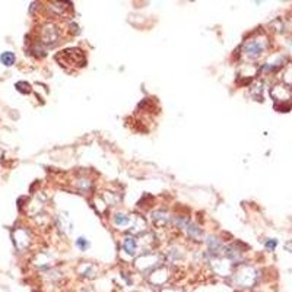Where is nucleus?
I'll list each match as a JSON object with an SVG mask.
<instances>
[{
    "label": "nucleus",
    "instance_id": "f257e3e1",
    "mask_svg": "<svg viewBox=\"0 0 292 292\" xmlns=\"http://www.w3.org/2000/svg\"><path fill=\"white\" fill-rule=\"evenodd\" d=\"M260 278L259 272L253 266L248 265H240L237 267L232 275L229 276V283L234 288L238 289H252L254 285L257 283V280Z\"/></svg>",
    "mask_w": 292,
    "mask_h": 292
},
{
    "label": "nucleus",
    "instance_id": "f03ea898",
    "mask_svg": "<svg viewBox=\"0 0 292 292\" xmlns=\"http://www.w3.org/2000/svg\"><path fill=\"white\" fill-rule=\"evenodd\" d=\"M267 46H269V43H267L266 37L247 39L242 46V53L248 60H256L263 54V51L266 50Z\"/></svg>",
    "mask_w": 292,
    "mask_h": 292
},
{
    "label": "nucleus",
    "instance_id": "7ed1b4c3",
    "mask_svg": "<svg viewBox=\"0 0 292 292\" xmlns=\"http://www.w3.org/2000/svg\"><path fill=\"white\" fill-rule=\"evenodd\" d=\"M136 267L143 275L149 276L153 270L161 267V262H159V257L155 256V254H143L142 257L136 260Z\"/></svg>",
    "mask_w": 292,
    "mask_h": 292
},
{
    "label": "nucleus",
    "instance_id": "20e7f679",
    "mask_svg": "<svg viewBox=\"0 0 292 292\" xmlns=\"http://www.w3.org/2000/svg\"><path fill=\"white\" fill-rule=\"evenodd\" d=\"M148 279L151 282V285H152L153 288L156 286V288H165V283L166 280L170 279V272L166 270L165 267H158L156 270H153L152 273L148 276Z\"/></svg>",
    "mask_w": 292,
    "mask_h": 292
},
{
    "label": "nucleus",
    "instance_id": "39448f33",
    "mask_svg": "<svg viewBox=\"0 0 292 292\" xmlns=\"http://www.w3.org/2000/svg\"><path fill=\"white\" fill-rule=\"evenodd\" d=\"M272 97L275 98L276 104L278 102H283V101H289L292 97L291 89L288 87H283V85H276L275 88L272 89Z\"/></svg>",
    "mask_w": 292,
    "mask_h": 292
},
{
    "label": "nucleus",
    "instance_id": "423d86ee",
    "mask_svg": "<svg viewBox=\"0 0 292 292\" xmlns=\"http://www.w3.org/2000/svg\"><path fill=\"white\" fill-rule=\"evenodd\" d=\"M283 63H285V57L278 54V56H273V59H270L266 64H263L262 70H265V72H275V70L280 69L283 66Z\"/></svg>",
    "mask_w": 292,
    "mask_h": 292
},
{
    "label": "nucleus",
    "instance_id": "0eeeda50",
    "mask_svg": "<svg viewBox=\"0 0 292 292\" xmlns=\"http://www.w3.org/2000/svg\"><path fill=\"white\" fill-rule=\"evenodd\" d=\"M57 37H59V32H57V29L53 25L46 26V29L43 31V39H44V43H47V44H54Z\"/></svg>",
    "mask_w": 292,
    "mask_h": 292
},
{
    "label": "nucleus",
    "instance_id": "6e6552de",
    "mask_svg": "<svg viewBox=\"0 0 292 292\" xmlns=\"http://www.w3.org/2000/svg\"><path fill=\"white\" fill-rule=\"evenodd\" d=\"M152 221L156 227H165L170 221V216L164 211H155L152 212Z\"/></svg>",
    "mask_w": 292,
    "mask_h": 292
},
{
    "label": "nucleus",
    "instance_id": "1a4fd4ad",
    "mask_svg": "<svg viewBox=\"0 0 292 292\" xmlns=\"http://www.w3.org/2000/svg\"><path fill=\"white\" fill-rule=\"evenodd\" d=\"M123 248L129 256H136V253H138V242L133 237H126L123 240Z\"/></svg>",
    "mask_w": 292,
    "mask_h": 292
},
{
    "label": "nucleus",
    "instance_id": "9d476101",
    "mask_svg": "<svg viewBox=\"0 0 292 292\" xmlns=\"http://www.w3.org/2000/svg\"><path fill=\"white\" fill-rule=\"evenodd\" d=\"M207 247H209V252L214 253V256L216 257V254L219 253V250H222L224 244H222V241L219 238L211 235V237H207Z\"/></svg>",
    "mask_w": 292,
    "mask_h": 292
},
{
    "label": "nucleus",
    "instance_id": "9b49d317",
    "mask_svg": "<svg viewBox=\"0 0 292 292\" xmlns=\"http://www.w3.org/2000/svg\"><path fill=\"white\" fill-rule=\"evenodd\" d=\"M186 229H187V234L190 235L193 240H200V238H203V232H202V228H199L196 224H191L189 222L187 225H186Z\"/></svg>",
    "mask_w": 292,
    "mask_h": 292
},
{
    "label": "nucleus",
    "instance_id": "f8f14e48",
    "mask_svg": "<svg viewBox=\"0 0 292 292\" xmlns=\"http://www.w3.org/2000/svg\"><path fill=\"white\" fill-rule=\"evenodd\" d=\"M79 273H80V276L82 278H87V279H92V278H95V275H97V269L92 266V265H82V266L79 267Z\"/></svg>",
    "mask_w": 292,
    "mask_h": 292
},
{
    "label": "nucleus",
    "instance_id": "ddd939ff",
    "mask_svg": "<svg viewBox=\"0 0 292 292\" xmlns=\"http://www.w3.org/2000/svg\"><path fill=\"white\" fill-rule=\"evenodd\" d=\"M113 222H114L115 227H127V225H130V222H132V218L130 216L124 215V214H115L114 218H113Z\"/></svg>",
    "mask_w": 292,
    "mask_h": 292
},
{
    "label": "nucleus",
    "instance_id": "4468645a",
    "mask_svg": "<svg viewBox=\"0 0 292 292\" xmlns=\"http://www.w3.org/2000/svg\"><path fill=\"white\" fill-rule=\"evenodd\" d=\"M0 60L5 66H12L15 63V54L11 51H5L2 56H0Z\"/></svg>",
    "mask_w": 292,
    "mask_h": 292
},
{
    "label": "nucleus",
    "instance_id": "2eb2a0df",
    "mask_svg": "<svg viewBox=\"0 0 292 292\" xmlns=\"http://www.w3.org/2000/svg\"><path fill=\"white\" fill-rule=\"evenodd\" d=\"M89 245H91V242H89L85 237H79L76 240V247H79L82 252H87L89 248Z\"/></svg>",
    "mask_w": 292,
    "mask_h": 292
},
{
    "label": "nucleus",
    "instance_id": "dca6fc26",
    "mask_svg": "<svg viewBox=\"0 0 292 292\" xmlns=\"http://www.w3.org/2000/svg\"><path fill=\"white\" fill-rule=\"evenodd\" d=\"M283 75H285V76H283L285 84L291 87L292 85V64L291 63H288V66H286V69H285V73H283Z\"/></svg>",
    "mask_w": 292,
    "mask_h": 292
},
{
    "label": "nucleus",
    "instance_id": "f3484780",
    "mask_svg": "<svg viewBox=\"0 0 292 292\" xmlns=\"http://www.w3.org/2000/svg\"><path fill=\"white\" fill-rule=\"evenodd\" d=\"M16 88H18L19 92H24V94H29V92H31V87H29L28 84H25V82H18V84H16Z\"/></svg>",
    "mask_w": 292,
    "mask_h": 292
},
{
    "label": "nucleus",
    "instance_id": "a211bd4d",
    "mask_svg": "<svg viewBox=\"0 0 292 292\" xmlns=\"http://www.w3.org/2000/svg\"><path fill=\"white\" fill-rule=\"evenodd\" d=\"M276 245H278V240H267L266 244H265V247L269 252H273L276 248Z\"/></svg>",
    "mask_w": 292,
    "mask_h": 292
},
{
    "label": "nucleus",
    "instance_id": "6ab92c4d",
    "mask_svg": "<svg viewBox=\"0 0 292 292\" xmlns=\"http://www.w3.org/2000/svg\"><path fill=\"white\" fill-rule=\"evenodd\" d=\"M161 292H181V291H178V289H176V288H162L161 289Z\"/></svg>",
    "mask_w": 292,
    "mask_h": 292
},
{
    "label": "nucleus",
    "instance_id": "aec40b11",
    "mask_svg": "<svg viewBox=\"0 0 292 292\" xmlns=\"http://www.w3.org/2000/svg\"><path fill=\"white\" fill-rule=\"evenodd\" d=\"M285 248H286L288 252H291V253H292V241L285 242Z\"/></svg>",
    "mask_w": 292,
    "mask_h": 292
},
{
    "label": "nucleus",
    "instance_id": "412c9836",
    "mask_svg": "<svg viewBox=\"0 0 292 292\" xmlns=\"http://www.w3.org/2000/svg\"><path fill=\"white\" fill-rule=\"evenodd\" d=\"M289 50H291V53H292V41L289 43Z\"/></svg>",
    "mask_w": 292,
    "mask_h": 292
}]
</instances>
